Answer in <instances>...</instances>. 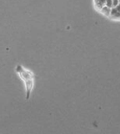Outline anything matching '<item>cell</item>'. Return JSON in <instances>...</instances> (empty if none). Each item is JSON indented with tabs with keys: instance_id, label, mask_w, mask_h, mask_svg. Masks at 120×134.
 Instances as JSON below:
<instances>
[{
	"instance_id": "6da1fadb",
	"label": "cell",
	"mask_w": 120,
	"mask_h": 134,
	"mask_svg": "<svg viewBox=\"0 0 120 134\" xmlns=\"http://www.w3.org/2000/svg\"><path fill=\"white\" fill-rule=\"evenodd\" d=\"M16 72L19 74L20 79H23L24 82H26V81H27V80H29V79H34L33 74H32L30 71H29L24 69L21 65H17L16 68Z\"/></svg>"
},
{
	"instance_id": "7a4b0ae2",
	"label": "cell",
	"mask_w": 120,
	"mask_h": 134,
	"mask_svg": "<svg viewBox=\"0 0 120 134\" xmlns=\"http://www.w3.org/2000/svg\"><path fill=\"white\" fill-rule=\"evenodd\" d=\"M110 17L112 19L120 20V4L116 7H112L111 10Z\"/></svg>"
},
{
	"instance_id": "3957f363",
	"label": "cell",
	"mask_w": 120,
	"mask_h": 134,
	"mask_svg": "<svg viewBox=\"0 0 120 134\" xmlns=\"http://www.w3.org/2000/svg\"><path fill=\"white\" fill-rule=\"evenodd\" d=\"M25 82V85H26V89H27V100H28L30 98V93H31V90L33 89V86H34V79H29Z\"/></svg>"
},
{
	"instance_id": "277c9868",
	"label": "cell",
	"mask_w": 120,
	"mask_h": 134,
	"mask_svg": "<svg viewBox=\"0 0 120 134\" xmlns=\"http://www.w3.org/2000/svg\"><path fill=\"white\" fill-rule=\"evenodd\" d=\"M111 10H112V8H109V7H108L107 5H104V6L101 9V12H102L105 16H110Z\"/></svg>"
},
{
	"instance_id": "5b68a950",
	"label": "cell",
	"mask_w": 120,
	"mask_h": 134,
	"mask_svg": "<svg viewBox=\"0 0 120 134\" xmlns=\"http://www.w3.org/2000/svg\"><path fill=\"white\" fill-rule=\"evenodd\" d=\"M105 2H106V0H98L95 4H96L97 8L101 9L104 5H105Z\"/></svg>"
},
{
	"instance_id": "8992f818",
	"label": "cell",
	"mask_w": 120,
	"mask_h": 134,
	"mask_svg": "<svg viewBox=\"0 0 120 134\" xmlns=\"http://www.w3.org/2000/svg\"><path fill=\"white\" fill-rule=\"evenodd\" d=\"M105 5H107L109 8H112L113 7V1L112 0H106Z\"/></svg>"
},
{
	"instance_id": "52a82bcc",
	"label": "cell",
	"mask_w": 120,
	"mask_h": 134,
	"mask_svg": "<svg viewBox=\"0 0 120 134\" xmlns=\"http://www.w3.org/2000/svg\"><path fill=\"white\" fill-rule=\"evenodd\" d=\"M112 1H113V7H116L120 4L119 0H112Z\"/></svg>"
},
{
	"instance_id": "ba28073f",
	"label": "cell",
	"mask_w": 120,
	"mask_h": 134,
	"mask_svg": "<svg viewBox=\"0 0 120 134\" xmlns=\"http://www.w3.org/2000/svg\"><path fill=\"white\" fill-rule=\"evenodd\" d=\"M98 1V0H94V2H95V3H96V2H97Z\"/></svg>"
},
{
	"instance_id": "9c48e42d",
	"label": "cell",
	"mask_w": 120,
	"mask_h": 134,
	"mask_svg": "<svg viewBox=\"0 0 120 134\" xmlns=\"http://www.w3.org/2000/svg\"><path fill=\"white\" fill-rule=\"evenodd\" d=\"M119 1H120V0H119Z\"/></svg>"
}]
</instances>
